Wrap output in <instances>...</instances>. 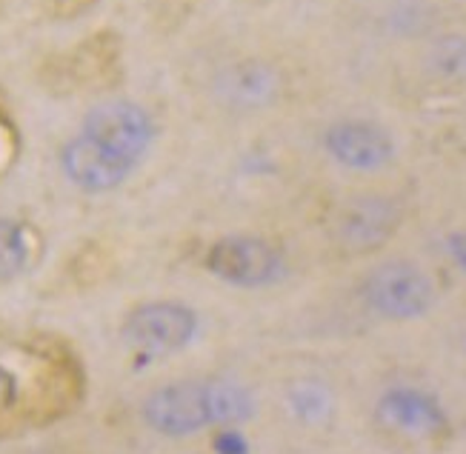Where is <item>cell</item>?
Listing matches in <instances>:
<instances>
[{
  "label": "cell",
  "instance_id": "obj_1",
  "mask_svg": "<svg viewBox=\"0 0 466 454\" xmlns=\"http://www.w3.org/2000/svg\"><path fill=\"white\" fill-rule=\"evenodd\" d=\"M157 123L147 106L127 97H104L80 120L60 149V172L86 195L120 189L155 146Z\"/></svg>",
  "mask_w": 466,
  "mask_h": 454
},
{
  "label": "cell",
  "instance_id": "obj_2",
  "mask_svg": "<svg viewBox=\"0 0 466 454\" xmlns=\"http://www.w3.org/2000/svg\"><path fill=\"white\" fill-rule=\"evenodd\" d=\"M127 80V44L112 26L95 29L69 46L44 55L35 84L55 100L112 97Z\"/></svg>",
  "mask_w": 466,
  "mask_h": 454
},
{
  "label": "cell",
  "instance_id": "obj_3",
  "mask_svg": "<svg viewBox=\"0 0 466 454\" xmlns=\"http://www.w3.org/2000/svg\"><path fill=\"white\" fill-rule=\"evenodd\" d=\"M360 300L380 320L412 323L432 312L438 288L432 275L415 260H383L360 280Z\"/></svg>",
  "mask_w": 466,
  "mask_h": 454
},
{
  "label": "cell",
  "instance_id": "obj_4",
  "mask_svg": "<svg viewBox=\"0 0 466 454\" xmlns=\"http://www.w3.org/2000/svg\"><path fill=\"white\" fill-rule=\"evenodd\" d=\"M204 266L212 277L235 288H267L287 277V255L260 235H224L218 237Z\"/></svg>",
  "mask_w": 466,
  "mask_h": 454
},
{
  "label": "cell",
  "instance_id": "obj_5",
  "mask_svg": "<svg viewBox=\"0 0 466 454\" xmlns=\"http://www.w3.org/2000/svg\"><path fill=\"white\" fill-rule=\"evenodd\" d=\"M320 149L343 172L375 175L395 160L398 140L375 117H338L323 126Z\"/></svg>",
  "mask_w": 466,
  "mask_h": 454
},
{
  "label": "cell",
  "instance_id": "obj_6",
  "mask_svg": "<svg viewBox=\"0 0 466 454\" xmlns=\"http://www.w3.org/2000/svg\"><path fill=\"white\" fill-rule=\"evenodd\" d=\"M198 312L180 300H149L129 312L124 335L149 355H175L198 338Z\"/></svg>",
  "mask_w": 466,
  "mask_h": 454
},
{
  "label": "cell",
  "instance_id": "obj_7",
  "mask_svg": "<svg viewBox=\"0 0 466 454\" xmlns=\"http://www.w3.org/2000/svg\"><path fill=\"white\" fill-rule=\"evenodd\" d=\"M378 423L410 440H438L450 431V415L432 391L420 386H390L375 403Z\"/></svg>",
  "mask_w": 466,
  "mask_h": 454
},
{
  "label": "cell",
  "instance_id": "obj_8",
  "mask_svg": "<svg viewBox=\"0 0 466 454\" xmlns=\"http://www.w3.org/2000/svg\"><path fill=\"white\" fill-rule=\"evenodd\" d=\"M144 420L164 438H189L212 426L207 380H177L155 388L144 400Z\"/></svg>",
  "mask_w": 466,
  "mask_h": 454
},
{
  "label": "cell",
  "instance_id": "obj_9",
  "mask_svg": "<svg viewBox=\"0 0 466 454\" xmlns=\"http://www.w3.org/2000/svg\"><path fill=\"white\" fill-rule=\"evenodd\" d=\"M400 226V209L383 195H363L350 200L338 215L335 237L343 249L367 255L380 249Z\"/></svg>",
  "mask_w": 466,
  "mask_h": 454
},
{
  "label": "cell",
  "instance_id": "obj_10",
  "mask_svg": "<svg viewBox=\"0 0 466 454\" xmlns=\"http://www.w3.org/2000/svg\"><path fill=\"white\" fill-rule=\"evenodd\" d=\"M44 255V235L20 217H0V280H15L35 269Z\"/></svg>",
  "mask_w": 466,
  "mask_h": 454
},
{
  "label": "cell",
  "instance_id": "obj_11",
  "mask_svg": "<svg viewBox=\"0 0 466 454\" xmlns=\"http://www.w3.org/2000/svg\"><path fill=\"white\" fill-rule=\"evenodd\" d=\"M207 398H209V415L212 426H243L255 415V395L252 391L229 378L207 380Z\"/></svg>",
  "mask_w": 466,
  "mask_h": 454
},
{
  "label": "cell",
  "instance_id": "obj_12",
  "mask_svg": "<svg viewBox=\"0 0 466 454\" xmlns=\"http://www.w3.org/2000/svg\"><path fill=\"white\" fill-rule=\"evenodd\" d=\"M432 66L438 75L466 77V37L463 35L441 37L432 49Z\"/></svg>",
  "mask_w": 466,
  "mask_h": 454
},
{
  "label": "cell",
  "instance_id": "obj_13",
  "mask_svg": "<svg viewBox=\"0 0 466 454\" xmlns=\"http://www.w3.org/2000/svg\"><path fill=\"white\" fill-rule=\"evenodd\" d=\"M20 152H24V135H20L12 109L0 103V175L12 172Z\"/></svg>",
  "mask_w": 466,
  "mask_h": 454
},
{
  "label": "cell",
  "instance_id": "obj_14",
  "mask_svg": "<svg viewBox=\"0 0 466 454\" xmlns=\"http://www.w3.org/2000/svg\"><path fill=\"white\" fill-rule=\"evenodd\" d=\"M97 4H100V0H40V6H44L57 20H75L80 15L92 12Z\"/></svg>",
  "mask_w": 466,
  "mask_h": 454
},
{
  "label": "cell",
  "instance_id": "obj_15",
  "mask_svg": "<svg viewBox=\"0 0 466 454\" xmlns=\"http://www.w3.org/2000/svg\"><path fill=\"white\" fill-rule=\"evenodd\" d=\"M218 454H249V440L240 431V426H224L215 435Z\"/></svg>",
  "mask_w": 466,
  "mask_h": 454
},
{
  "label": "cell",
  "instance_id": "obj_16",
  "mask_svg": "<svg viewBox=\"0 0 466 454\" xmlns=\"http://www.w3.org/2000/svg\"><path fill=\"white\" fill-rule=\"evenodd\" d=\"M443 252H447L455 269L466 275V229H455L443 237Z\"/></svg>",
  "mask_w": 466,
  "mask_h": 454
}]
</instances>
